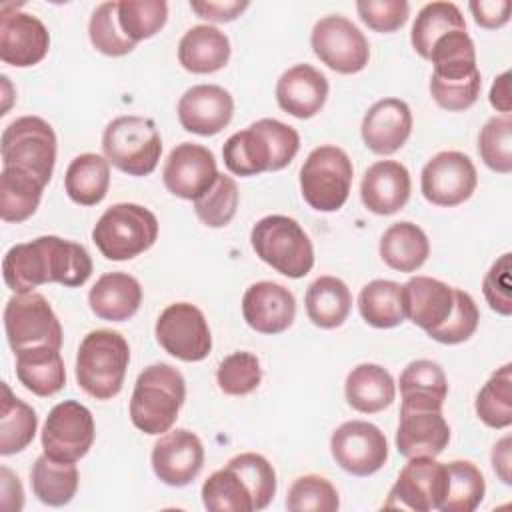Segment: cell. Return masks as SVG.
Returning <instances> with one entry per match:
<instances>
[{"instance_id": "cell-3", "label": "cell", "mask_w": 512, "mask_h": 512, "mask_svg": "<svg viewBox=\"0 0 512 512\" xmlns=\"http://www.w3.org/2000/svg\"><path fill=\"white\" fill-rule=\"evenodd\" d=\"M186 398V382L180 370L166 362L144 368L134 384L130 398L132 424L150 436L168 432Z\"/></svg>"}, {"instance_id": "cell-5", "label": "cell", "mask_w": 512, "mask_h": 512, "mask_svg": "<svg viewBox=\"0 0 512 512\" xmlns=\"http://www.w3.org/2000/svg\"><path fill=\"white\" fill-rule=\"evenodd\" d=\"M256 256L288 278H302L314 266V248L304 228L284 214L260 218L250 230Z\"/></svg>"}, {"instance_id": "cell-43", "label": "cell", "mask_w": 512, "mask_h": 512, "mask_svg": "<svg viewBox=\"0 0 512 512\" xmlns=\"http://www.w3.org/2000/svg\"><path fill=\"white\" fill-rule=\"evenodd\" d=\"M168 18L164 0H122L118 2V24L128 40L138 44L162 30Z\"/></svg>"}, {"instance_id": "cell-22", "label": "cell", "mask_w": 512, "mask_h": 512, "mask_svg": "<svg viewBox=\"0 0 512 512\" xmlns=\"http://www.w3.org/2000/svg\"><path fill=\"white\" fill-rule=\"evenodd\" d=\"M242 316L246 324L260 334H280L294 322L296 298L286 286L262 280L246 288L242 296Z\"/></svg>"}, {"instance_id": "cell-4", "label": "cell", "mask_w": 512, "mask_h": 512, "mask_svg": "<svg viewBox=\"0 0 512 512\" xmlns=\"http://www.w3.org/2000/svg\"><path fill=\"white\" fill-rule=\"evenodd\" d=\"M128 362L130 346L120 332L92 330L78 346L76 382L88 396L110 400L122 390Z\"/></svg>"}, {"instance_id": "cell-41", "label": "cell", "mask_w": 512, "mask_h": 512, "mask_svg": "<svg viewBox=\"0 0 512 512\" xmlns=\"http://www.w3.org/2000/svg\"><path fill=\"white\" fill-rule=\"evenodd\" d=\"M448 490L440 506L442 512H472L480 506L486 482L480 468L468 460L446 462Z\"/></svg>"}, {"instance_id": "cell-24", "label": "cell", "mask_w": 512, "mask_h": 512, "mask_svg": "<svg viewBox=\"0 0 512 512\" xmlns=\"http://www.w3.org/2000/svg\"><path fill=\"white\" fill-rule=\"evenodd\" d=\"M410 172L396 160H378L362 176L360 198L362 204L378 214L390 216L402 210L410 198Z\"/></svg>"}, {"instance_id": "cell-49", "label": "cell", "mask_w": 512, "mask_h": 512, "mask_svg": "<svg viewBox=\"0 0 512 512\" xmlns=\"http://www.w3.org/2000/svg\"><path fill=\"white\" fill-rule=\"evenodd\" d=\"M244 480L252 494L254 510H264L276 494V472L274 466L256 452H242L228 462Z\"/></svg>"}, {"instance_id": "cell-18", "label": "cell", "mask_w": 512, "mask_h": 512, "mask_svg": "<svg viewBox=\"0 0 512 512\" xmlns=\"http://www.w3.org/2000/svg\"><path fill=\"white\" fill-rule=\"evenodd\" d=\"M50 34L42 20L22 12L16 4L0 8V60L16 68H28L44 60Z\"/></svg>"}, {"instance_id": "cell-44", "label": "cell", "mask_w": 512, "mask_h": 512, "mask_svg": "<svg viewBox=\"0 0 512 512\" xmlns=\"http://www.w3.org/2000/svg\"><path fill=\"white\" fill-rule=\"evenodd\" d=\"M238 186L234 178L226 174H218L214 184L194 198V212L202 224L210 228H222L232 222L238 208Z\"/></svg>"}, {"instance_id": "cell-38", "label": "cell", "mask_w": 512, "mask_h": 512, "mask_svg": "<svg viewBox=\"0 0 512 512\" xmlns=\"http://www.w3.org/2000/svg\"><path fill=\"white\" fill-rule=\"evenodd\" d=\"M452 30H466V20L460 8L454 2H430L420 8L412 24V48L418 56L428 60L434 42Z\"/></svg>"}, {"instance_id": "cell-47", "label": "cell", "mask_w": 512, "mask_h": 512, "mask_svg": "<svg viewBox=\"0 0 512 512\" xmlns=\"http://www.w3.org/2000/svg\"><path fill=\"white\" fill-rule=\"evenodd\" d=\"M478 152L484 164L498 172H512V118L510 114L492 116L478 134Z\"/></svg>"}, {"instance_id": "cell-20", "label": "cell", "mask_w": 512, "mask_h": 512, "mask_svg": "<svg viewBox=\"0 0 512 512\" xmlns=\"http://www.w3.org/2000/svg\"><path fill=\"white\" fill-rule=\"evenodd\" d=\"M218 174L212 150L194 142H182L172 148L162 168L166 190L184 200H194L206 192Z\"/></svg>"}, {"instance_id": "cell-40", "label": "cell", "mask_w": 512, "mask_h": 512, "mask_svg": "<svg viewBox=\"0 0 512 512\" xmlns=\"http://www.w3.org/2000/svg\"><path fill=\"white\" fill-rule=\"evenodd\" d=\"M202 502L210 512H252V494L240 474L226 464L202 484Z\"/></svg>"}, {"instance_id": "cell-16", "label": "cell", "mask_w": 512, "mask_h": 512, "mask_svg": "<svg viewBox=\"0 0 512 512\" xmlns=\"http://www.w3.org/2000/svg\"><path fill=\"white\" fill-rule=\"evenodd\" d=\"M478 174L474 162L458 150H444L432 156L420 174L422 196L434 206H458L476 190Z\"/></svg>"}, {"instance_id": "cell-10", "label": "cell", "mask_w": 512, "mask_h": 512, "mask_svg": "<svg viewBox=\"0 0 512 512\" xmlns=\"http://www.w3.org/2000/svg\"><path fill=\"white\" fill-rule=\"evenodd\" d=\"M4 330L14 354L32 346H62L60 320L40 292H24L8 298L4 306Z\"/></svg>"}, {"instance_id": "cell-57", "label": "cell", "mask_w": 512, "mask_h": 512, "mask_svg": "<svg viewBox=\"0 0 512 512\" xmlns=\"http://www.w3.org/2000/svg\"><path fill=\"white\" fill-rule=\"evenodd\" d=\"M0 480H2V508L18 512L24 504V490L18 476H14L10 468L2 466Z\"/></svg>"}, {"instance_id": "cell-34", "label": "cell", "mask_w": 512, "mask_h": 512, "mask_svg": "<svg viewBox=\"0 0 512 512\" xmlns=\"http://www.w3.org/2000/svg\"><path fill=\"white\" fill-rule=\"evenodd\" d=\"M78 468L74 462H58L42 454L34 460L30 470V484L34 496L48 506L68 504L78 490Z\"/></svg>"}, {"instance_id": "cell-11", "label": "cell", "mask_w": 512, "mask_h": 512, "mask_svg": "<svg viewBox=\"0 0 512 512\" xmlns=\"http://www.w3.org/2000/svg\"><path fill=\"white\" fill-rule=\"evenodd\" d=\"M444 402L424 398H402L396 448L404 458L432 456L444 452L450 442V426L442 416Z\"/></svg>"}, {"instance_id": "cell-36", "label": "cell", "mask_w": 512, "mask_h": 512, "mask_svg": "<svg viewBox=\"0 0 512 512\" xmlns=\"http://www.w3.org/2000/svg\"><path fill=\"white\" fill-rule=\"evenodd\" d=\"M44 184L28 172L2 168L0 172V218L4 222L28 220L42 198Z\"/></svg>"}, {"instance_id": "cell-51", "label": "cell", "mask_w": 512, "mask_h": 512, "mask_svg": "<svg viewBox=\"0 0 512 512\" xmlns=\"http://www.w3.org/2000/svg\"><path fill=\"white\" fill-rule=\"evenodd\" d=\"M478 322L480 312L474 298L468 292L454 288V308L450 316L438 328L426 334L440 344H460L466 342L476 332Z\"/></svg>"}, {"instance_id": "cell-33", "label": "cell", "mask_w": 512, "mask_h": 512, "mask_svg": "<svg viewBox=\"0 0 512 512\" xmlns=\"http://www.w3.org/2000/svg\"><path fill=\"white\" fill-rule=\"evenodd\" d=\"M352 308V294L344 280L320 276L306 290V314L318 328L332 330L344 324Z\"/></svg>"}, {"instance_id": "cell-9", "label": "cell", "mask_w": 512, "mask_h": 512, "mask_svg": "<svg viewBox=\"0 0 512 512\" xmlns=\"http://www.w3.org/2000/svg\"><path fill=\"white\" fill-rule=\"evenodd\" d=\"M352 160L338 146L314 148L300 168V192L306 204L318 212L340 210L352 186Z\"/></svg>"}, {"instance_id": "cell-56", "label": "cell", "mask_w": 512, "mask_h": 512, "mask_svg": "<svg viewBox=\"0 0 512 512\" xmlns=\"http://www.w3.org/2000/svg\"><path fill=\"white\" fill-rule=\"evenodd\" d=\"M474 22L482 28H500L510 20V0H472L468 4Z\"/></svg>"}, {"instance_id": "cell-19", "label": "cell", "mask_w": 512, "mask_h": 512, "mask_svg": "<svg viewBox=\"0 0 512 512\" xmlns=\"http://www.w3.org/2000/svg\"><path fill=\"white\" fill-rule=\"evenodd\" d=\"M150 462L160 482L176 488L186 486L204 466L202 440L186 428L164 432L152 446Z\"/></svg>"}, {"instance_id": "cell-50", "label": "cell", "mask_w": 512, "mask_h": 512, "mask_svg": "<svg viewBox=\"0 0 512 512\" xmlns=\"http://www.w3.org/2000/svg\"><path fill=\"white\" fill-rule=\"evenodd\" d=\"M400 394L412 398H430L444 402L448 394V380L438 362L414 360L400 374Z\"/></svg>"}, {"instance_id": "cell-26", "label": "cell", "mask_w": 512, "mask_h": 512, "mask_svg": "<svg viewBox=\"0 0 512 512\" xmlns=\"http://www.w3.org/2000/svg\"><path fill=\"white\" fill-rule=\"evenodd\" d=\"M328 98V78L310 64L288 68L276 82L278 106L294 118L316 116Z\"/></svg>"}, {"instance_id": "cell-13", "label": "cell", "mask_w": 512, "mask_h": 512, "mask_svg": "<svg viewBox=\"0 0 512 512\" xmlns=\"http://www.w3.org/2000/svg\"><path fill=\"white\" fill-rule=\"evenodd\" d=\"M158 344L182 362H200L212 350V334L204 312L190 302L166 306L154 326Z\"/></svg>"}, {"instance_id": "cell-37", "label": "cell", "mask_w": 512, "mask_h": 512, "mask_svg": "<svg viewBox=\"0 0 512 512\" xmlns=\"http://www.w3.org/2000/svg\"><path fill=\"white\" fill-rule=\"evenodd\" d=\"M2 408H0V454L10 456L22 452L36 434L38 416L32 406L16 398L6 382H2Z\"/></svg>"}, {"instance_id": "cell-23", "label": "cell", "mask_w": 512, "mask_h": 512, "mask_svg": "<svg viewBox=\"0 0 512 512\" xmlns=\"http://www.w3.org/2000/svg\"><path fill=\"white\" fill-rule=\"evenodd\" d=\"M412 132L410 106L400 98H382L364 114L360 134L368 150L374 154L398 152Z\"/></svg>"}, {"instance_id": "cell-6", "label": "cell", "mask_w": 512, "mask_h": 512, "mask_svg": "<svg viewBox=\"0 0 512 512\" xmlns=\"http://www.w3.org/2000/svg\"><path fill=\"white\" fill-rule=\"evenodd\" d=\"M158 238L154 212L134 202H120L104 210L92 230V240L108 260L122 262L146 252Z\"/></svg>"}, {"instance_id": "cell-35", "label": "cell", "mask_w": 512, "mask_h": 512, "mask_svg": "<svg viewBox=\"0 0 512 512\" xmlns=\"http://www.w3.org/2000/svg\"><path fill=\"white\" fill-rule=\"evenodd\" d=\"M428 60L432 62V78L438 80H464L478 72L476 48L466 30H452L440 36Z\"/></svg>"}, {"instance_id": "cell-1", "label": "cell", "mask_w": 512, "mask_h": 512, "mask_svg": "<svg viewBox=\"0 0 512 512\" xmlns=\"http://www.w3.org/2000/svg\"><path fill=\"white\" fill-rule=\"evenodd\" d=\"M92 274V258L82 244L60 236H40L12 246L2 260L6 286L16 292H34V288L58 282L68 288L82 286Z\"/></svg>"}, {"instance_id": "cell-31", "label": "cell", "mask_w": 512, "mask_h": 512, "mask_svg": "<svg viewBox=\"0 0 512 512\" xmlns=\"http://www.w3.org/2000/svg\"><path fill=\"white\" fill-rule=\"evenodd\" d=\"M430 256V240L414 222H396L380 238V258L398 272L418 270Z\"/></svg>"}, {"instance_id": "cell-45", "label": "cell", "mask_w": 512, "mask_h": 512, "mask_svg": "<svg viewBox=\"0 0 512 512\" xmlns=\"http://www.w3.org/2000/svg\"><path fill=\"white\" fill-rule=\"evenodd\" d=\"M290 512H336L340 508L338 490L318 474H304L292 482L286 494Z\"/></svg>"}, {"instance_id": "cell-53", "label": "cell", "mask_w": 512, "mask_h": 512, "mask_svg": "<svg viewBox=\"0 0 512 512\" xmlns=\"http://www.w3.org/2000/svg\"><path fill=\"white\" fill-rule=\"evenodd\" d=\"M356 10L360 20L374 32H396L410 14L406 0H358Z\"/></svg>"}, {"instance_id": "cell-21", "label": "cell", "mask_w": 512, "mask_h": 512, "mask_svg": "<svg viewBox=\"0 0 512 512\" xmlns=\"http://www.w3.org/2000/svg\"><path fill=\"white\" fill-rule=\"evenodd\" d=\"M234 116V100L218 84H196L178 100V120L186 132L214 136L224 130Z\"/></svg>"}, {"instance_id": "cell-52", "label": "cell", "mask_w": 512, "mask_h": 512, "mask_svg": "<svg viewBox=\"0 0 512 512\" xmlns=\"http://www.w3.org/2000/svg\"><path fill=\"white\" fill-rule=\"evenodd\" d=\"M482 76L480 70L464 80H438L430 76V94L434 102L450 112L468 110L480 96Z\"/></svg>"}, {"instance_id": "cell-54", "label": "cell", "mask_w": 512, "mask_h": 512, "mask_svg": "<svg viewBox=\"0 0 512 512\" xmlns=\"http://www.w3.org/2000/svg\"><path fill=\"white\" fill-rule=\"evenodd\" d=\"M510 252L502 254L486 272L484 280H482V292L484 298L488 302V306L500 314V316H510L512 314V298H510V290H512V280H510Z\"/></svg>"}, {"instance_id": "cell-30", "label": "cell", "mask_w": 512, "mask_h": 512, "mask_svg": "<svg viewBox=\"0 0 512 512\" xmlns=\"http://www.w3.org/2000/svg\"><path fill=\"white\" fill-rule=\"evenodd\" d=\"M344 394L354 410L362 414H376L394 402L396 384L384 366L364 362L348 372Z\"/></svg>"}, {"instance_id": "cell-7", "label": "cell", "mask_w": 512, "mask_h": 512, "mask_svg": "<svg viewBox=\"0 0 512 512\" xmlns=\"http://www.w3.org/2000/svg\"><path fill=\"white\" fill-rule=\"evenodd\" d=\"M102 150L106 160L128 176H148L162 154V138L154 120L118 116L104 128Z\"/></svg>"}, {"instance_id": "cell-48", "label": "cell", "mask_w": 512, "mask_h": 512, "mask_svg": "<svg viewBox=\"0 0 512 512\" xmlns=\"http://www.w3.org/2000/svg\"><path fill=\"white\" fill-rule=\"evenodd\" d=\"M218 388L228 396H246L262 382V368L256 354L240 350L228 354L216 370Z\"/></svg>"}, {"instance_id": "cell-55", "label": "cell", "mask_w": 512, "mask_h": 512, "mask_svg": "<svg viewBox=\"0 0 512 512\" xmlns=\"http://www.w3.org/2000/svg\"><path fill=\"white\" fill-rule=\"evenodd\" d=\"M250 4L246 0H190V8L208 22H232Z\"/></svg>"}, {"instance_id": "cell-25", "label": "cell", "mask_w": 512, "mask_h": 512, "mask_svg": "<svg viewBox=\"0 0 512 512\" xmlns=\"http://www.w3.org/2000/svg\"><path fill=\"white\" fill-rule=\"evenodd\" d=\"M404 316L418 328H438L454 308V288L430 276H414L400 286Z\"/></svg>"}, {"instance_id": "cell-15", "label": "cell", "mask_w": 512, "mask_h": 512, "mask_svg": "<svg viewBox=\"0 0 512 512\" xmlns=\"http://www.w3.org/2000/svg\"><path fill=\"white\" fill-rule=\"evenodd\" d=\"M448 490L446 464L432 456L408 458L384 502L386 508L430 512L440 510Z\"/></svg>"}, {"instance_id": "cell-58", "label": "cell", "mask_w": 512, "mask_h": 512, "mask_svg": "<svg viewBox=\"0 0 512 512\" xmlns=\"http://www.w3.org/2000/svg\"><path fill=\"white\" fill-rule=\"evenodd\" d=\"M510 444L512 438L510 434H506L504 438H500L494 448H492V468L494 472L500 476V480L504 484H512V458H510Z\"/></svg>"}, {"instance_id": "cell-28", "label": "cell", "mask_w": 512, "mask_h": 512, "mask_svg": "<svg viewBox=\"0 0 512 512\" xmlns=\"http://www.w3.org/2000/svg\"><path fill=\"white\" fill-rule=\"evenodd\" d=\"M230 60L228 36L210 24H198L184 32L178 44V62L194 74H212Z\"/></svg>"}, {"instance_id": "cell-12", "label": "cell", "mask_w": 512, "mask_h": 512, "mask_svg": "<svg viewBox=\"0 0 512 512\" xmlns=\"http://www.w3.org/2000/svg\"><path fill=\"white\" fill-rule=\"evenodd\" d=\"M310 46L330 70L338 74H356L366 68L370 46L360 28L340 14L320 18L310 34Z\"/></svg>"}, {"instance_id": "cell-46", "label": "cell", "mask_w": 512, "mask_h": 512, "mask_svg": "<svg viewBox=\"0 0 512 512\" xmlns=\"http://www.w3.org/2000/svg\"><path fill=\"white\" fill-rule=\"evenodd\" d=\"M88 36L92 46L106 56H126L136 48L118 24V2H102L94 8L88 22Z\"/></svg>"}, {"instance_id": "cell-14", "label": "cell", "mask_w": 512, "mask_h": 512, "mask_svg": "<svg viewBox=\"0 0 512 512\" xmlns=\"http://www.w3.org/2000/svg\"><path fill=\"white\" fill-rule=\"evenodd\" d=\"M96 428L92 412L78 400L56 404L42 428V450L58 462H78L94 444Z\"/></svg>"}, {"instance_id": "cell-27", "label": "cell", "mask_w": 512, "mask_h": 512, "mask_svg": "<svg viewBox=\"0 0 512 512\" xmlns=\"http://www.w3.org/2000/svg\"><path fill=\"white\" fill-rule=\"evenodd\" d=\"M88 304L100 320L124 322L138 312L142 286L126 272H106L90 288Z\"/></svg>"}, {"instance_id": "cell-2", "label": "cell", "mask_w": 512, "mask_h": 512, "mask_svg": "<svg viewBox=\"0 0 512 512\" xmlns=\"http://www.w3.org/2000/svg\"><path fill=\"white\" fill-rule=\"evenodd\" d=\"M298 148L300 136L292 126L276 118H260L224 142L222 158L232 174L256 176L286 168Z\"/></svg>"}, {"instance_id": "cell-42", "label": "cell", "mask_w": 512, "mask_h": 512, "mask_svg": "<svg viewBox=\"0 0 512 512\" xmlns=\"http://www.w3.org/2000/svg\"><path fill=\"white\" fill-rule=\"evenodd\" d=\"M478 418L496 430L512 424V364L498 368L476 396Z\"/></svg>"}, {"instance_id": "cell-59", "label": "cell", "mask_w": 512, "mask_h": 512, "mask_svg": "<svg viewBox=\"0 0 512 512\" xmlns=\"http://www.w3.org/2000/svg\"><path fill=\"white\" fill-rule=\"evenodd\" d=\"M490 104L502 112V114H510L512 110V98H510V72H502L500 76L494 78L492 86H490Z\"/></svg>"}, {"instance_id": "cell-39", "label": "cell", "mask_w": 512, "mask_h": 512, "mask_svg": "<svg viewBox=\"0 0 512 512\" xmlns=\"http://www.w3.org/2000/svg\"><path fill=\"white\" fill-rule=\"evenodd\" d=\"M358 310L364 322L374 328L400 326L406 320L400 284L392 280L368 282L358 294Z\"/></svg>"}, {"instance_id": "cell-8", "label": "cell", "mask_w": 512, "mask_h": 512, "mask_svg": "<svg viewBox=\"0 0 512 512\" xmlns=\"http://www.w3.org/2000/svg\"><path fill=\"white\" fill-rule=\"evenodd\" d=\"M0 154L2 168L28 172L46 186L56 164V134L44 118L20 116L4 128Z\"/></svg>"}, {"instance_id": "cell-32", "label": "cell", "mask_w": 512, "mask_h": 512, "mask_svg": "<svg viewBox=\"0 0 512 512\" xmlns=\"http://www.w3.org/2000/svg\"><path fill=\"white\" fill-rule=\"evenodd\" d=\"M110 186V162L106 156L84 152L66 168L64 190L80 206H94L104 200Z\"/></svg>"}, {"instance_id": "cell-17", "label": "cell", "mask_w": 512, "mask_h": 512, "mask_svg": "<svg viewBox=\"0 0 512 512\" xmlns=\"http://www.w3.org/2000/svg\"><path fill=\"white\" fill-rule=\"evenodd\" d=\"M330 452L336 464L354 476H370L388 460L384 432L366 420H348L330 436Z\"/></svg>"}, {"instance_id": "cell-29", "label": "cell", "mask_w": 512, "mask_h": 512, "mask_svg": "<svg viewBox=\"0 0 512 512\" xmlns=\"http://www.w3.org/2000/svg\"><path fill=\"white\" fill-rule=\"evenodd\" d=\"M16 376L36 396H54L66 384V368L60 348L32 346L16 352Z\"/></svg>"}]
</instances>
